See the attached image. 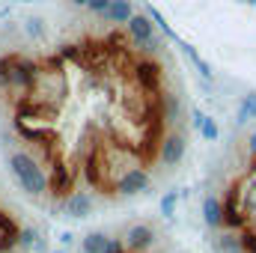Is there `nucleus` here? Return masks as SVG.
Returning <instances> with one entry per match:
<instances>
[{"label":"nucleus","mask_w":256,"mask_h":253,"mask_svg":"<svg viewBox=\"0 0 256 253\" xmlns=\"http://www.w3.org/2000/svg\"><path fill=\"white\" fill-rule=\"evenodd\" d=\"M6 167H9V173H12L15 185L24 190L27 196L42 200V196L51 190V182H48V176H45V170H42L39 158H36L30 149H12V152H9V158H6Z\"/></svg>","instance_id":"obj_1"},{"label":"nucleus","mask_w":256,"mask_h":253,"mask_svg":"<svg viewBox=\"0 0 256 253\" xmlns=\"http://www.w3.org/2000/svg\"><path fill=\"white\" fill-rule=\"evenodd\" d=\"M152 188V176H149V170L146 167H128L126 173H120L116 176V182H114V190L110 194H116V196H137V194H146V190Z\"/></svg>","instance_id":"obj_2"},{"label":"nucleus","mask_w":256,"mask_h":253,"mask_svg":"<svg viewBox=\"0 0 256 253\" xmlns=\"http://www.w3.org/2000/svg\"><path fill=\"white\" fill-rule=\"evenodd\" d=\"M92 208H96V196L90 190H72L66 200H60V212H63L66 218H72V220L90 218Z\"/></svg>","instance_id":"obj_3"},{"label":"nucleus","mask_w":256,"mask_h":253,"mask_svg":"<svg viewBox=\"0 0 256 253\" xmlns=\"http://www.w3.org/2000/svg\"><path fill=\"white\" fill-rule=\"evenodd\" d=\"M122 242H126L128 253H149L155 248V230H152V224H131Z\"/></svg>","instance_id":"obj_4"},{"label":"nucleus","mask_w":256,"mask_h":253,"mask_svg":"<svg viewBox=\"0 0 256 253\" xmlns=\"http://www.w3.org/2000/svg\"><path fill=\"white\" fill-rule=\"evenodd\" d=\"M185 152H188V143H185L182 131H173V134H167V137L161 140V146H158V161H161L164 167H176V164H182Z\"/></svg>","instance_id":"obj_5"},{"label":"nucleus","mask_w":256,"mask_h":253,"mask_svg":"<svg viewBox=\"0 0 256 253\" xmlns=\"http://www.w3.org/2000/svg\"><path fill=\"white\" fill-rule=\"evenodd\" d=\"M202 220L208 230H224V200L214 194L202 196Z\"/></svg>","instance_id":"obj_6"},{"label":"nucleus","mask_w":256,"mask_h":253,"mask_svg":"<svg viewBox=\"0 0 256 253\" xmlns=\"http://www.w3.org/2000/svg\"><path fill=\"white\" fill-rule=\"evenodd\" d=\"M108 24H122L126 27L128 21L134 18V3L131 0H110V6H108V12L102 15Z\"/></svg>","instance_id":"obj_7"},{"label":"nucleus","mask_w":256,"mask_h":253,"mask_svg":"<svg viewBox=\"0 0 256 253\" xmlns=\"http://www.w3.org/2000/svg\"><path fill=\"white\" fill-rule=\"evenodd\" d=\"M214 250L218 253H244V248H242V238H238L236 232L224 230V232L214 238Z\"/></svg>","instance_id":"obj_8"},{"label":"nucleus","mask_w":256,"mask_h":253,"mask_svg":"<svg viewBox=\"0 0 256 253\" xmlns=\"http://www.w3.org/2000/svg\"><path fill=\"white\" fill-rule=\"evenodd\" d=\"M80 250L84 253H104L108 250V236L104 232H86L84 238H80Z\"/></svg>","instance_id":"obj_9"},{"label":"nucleus","mask_w":256,"mask_h":253,"mask_svg":"<svg viewBox=\"0 0 256 253\" xmlns=\"http://www.w3.org/2000/svg\"><path fill=\"white\" fill-rule=\"evenodd\" d=\"M39 242V230L30 226V224H21L18 230V250L21 253H33V244Z\"/></svg>","instance_id":"obj_10"},{"label":"nucleus","mask_w":256,"mask_h":253,"mask_svg":"<svg viewBox=\"0 0 256 253\" xmlns=\"http://www.w3.org/2000/svg\"><path fill=\"white\" fill-rule=\"evenodd\" d=\"M24 33H27L33 42L45 39V18H42V15H30V18L24 21Z\"/></svg>","instance_id":"obj_11"},{"label":"nucleus","mask_w":256,"mask_h":253,"mask_svg":"<svg viewBox=\"0 0 256 253\" xmlns=\"http://www.w3.org/2000/svg\"><path fill=\"white\" fill-rule=\"evenodd\" d=\"M0 92H12V60H9V54H0Z\"/></svg>","instance_id":"obj_12"},{"label":"nucleus","mask_w":256,"mask_h":253,"mask_svg":"<svg viewBox=\"0 0 256 253\" xmlns=\"http://www.w3.org/2000/svg\"><path fill=\"white\" fill-rule=\"evenodd\" d=\"M196 131H200V137H202V140H208V143H214V140L220 137V128H218V122H214L212 116H202V122H200Z\"/></svg>","instance_id":"obj_13"},{"label":"nucleus","mask_w":256,"mask_h":253,"mask_svg":"<svg viewBox=\"0 0 256 253\" xmlns=\"http://www.w3.org/2000/svg\"><path fill=\"white\" fill-rule=\"evenodd\" d=\"M176 206H179V194L176 190H164V196H161V214L164 218H176Z\"/></svg>","instance_id":"obj_14"},{"label":"nucleus","mask_w":256,"mask_h":253,"mask_svg":"<svg viewBox=\"0 0 256 253\" xmlns=\"http://www.w3.org/2000/svg\"><path fill=\"white\" fill-rule=\"evenodd\" d=\"M248 120H256V96H248L242 102V110H238V122H248Z\"/></svg>","instance_id":"obj_15"},{"label":"nucleus","mask_w":256,"mask_h":253,"mask_svg":"<svg viewBox=\"0 0 256 253\" xmlns=\"http://www.w3.org/2000/svg\"><path fill=\"white\" fill-rule=\"evenodd\" d=\"M108 6H110V0H90V3H86V12L102 18V15L108 12Z\"/></svg>","instance_id":"obj_16"},{"label":"nucleus","mask_w":256,"mask_h":253,"mask_svg":"<svg viewBox=\"0 0 256 253\" xmlns=\"http://www.w3.org/2000/svg\"><path fill=\"white\" fill-rule=\"evenodd\" d=\"M33 253H51V250H48V238H42V236H39V242L33 244Z\"/></svg>","instance_id":"obj_17"},{"label":"nucleus","mask_w":256,"mask_h":253,"mask_svg":"<svg viewBox=\"0 0 256 253\" xmlns=\"http://www.w3.org/2000/svg\"><path fill=\"white\" fill-rule=\"evenodd\" d=\"M248 152H250V155L256 158V128L250 131V137H248Z\"/></svg>","instance_id":"obj_18"},{"label":"nucleus","mask_w":256,"mask_h":253,"mask_svg":"<svg viewBox=\"0 0 256 253\" xmlns=\"http://www.w3.org/2000/svg\"><path fill=\"white\" fill-rule=\"evenodd\" d=\"M60 242H63V248H72V242H74V236H72V232H63V236H60Z\"/></svg>","instance_id":"obj_19"},{"label":"nucleus","mask_w":256,"mask_h":253,"mask_svg":"<svg viewBox=\"0 0 256 253\" xmlns=\"http://www.w3.org/2000/svg\"><path fill=\"white\" fill-rule=\"evenodd\" d=\"M68 3H72V6H80V9H86V3H90V0H68Z\"/></svg>","instance_id":"obj_20"},{"label":"nucleus","mask_w":256,"mask_h":253,"mask_svg":"<svg viewBox=\"0 0 256 253\" xmlns=\"http://www.w3.org/2000/svg\"><path fill=\"white\" fill-rule=\"evenodd\" d=\"M244 3H250V6H256V0H244Z\"/></svg>","instance_id":"obj_21"},{"label":"nucleus","mask_w":256,"mask_h":253,"mask_svg":"<svg viewBox=\"0 0 256 253\" xmlns=\"http://www.w3.org/2000/svg\"><path fill=\"white\" fill-rule=\"evenodd\" d=\"M21 3H36V0H21Z\"/></svg>","instance_id":"obj_22"},{"label":"nucleus","mask_w":256,"mask_h":253,"mask_svg":"<svg viewBox=\"0 0 256 253\" xmlns=\"http://www.w3.org/2000/svg\"><path fill=\"white\" fill-rule=\"evenodd\" d=\"M51 253H66V250H51Z\"/></svg>","instance_id":"obj_23"}]
</instances>
